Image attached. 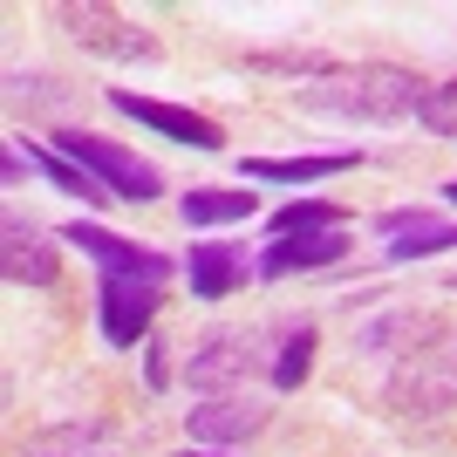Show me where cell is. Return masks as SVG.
I'll list each match as a JSON object with an SVG mask.
<instances>
[{"instance_id": "d6986e66", "label": "cell", "mask_w": 457, "mask_h": 457, "mask_svg": "<svg viewBox=\"0 0 457 457\" xmlns=\"http://www.w3.org/2000/svg\"><path fill=\"white\" fill-rule=\"evenodd\" d=\"M342 226V212L321 205V198H294V205L273 212V239H294V232H335Z\"/></svg>"}, {"instance_id": "3957f363", "label": "cell", "mask_w": 457, "mask_h": 457, "mask_svg": "<svg viewBox=\"0 0 457 457\" xmlns=\"http://www.w3.org/2000/svg\"><path fill=\"white\" fill-rule=\"evenodd\" d=\"M55 151L69 157V164H82V171L110 191V198H123V205H151L157 191H164V178H157L144 157L110 144V137H96V130H55Z\"/></svg>"}, {"instance_id": "277c9868", "label": "cell", "mask_w": 457, "mask_h": 457, "mask_svg": "<svg viewBox=\"0 0 457 457\" xmlns=\"http://www.w3.org/2000/svg\"><path fill=\"white\" fill-rule=\"evenodd\" d=\"M55 21L89 48V55H110V62H157L164 55L151 28H137L123 7H103V0H62Z\"/></svg>"}, {"instance_id": "8fae6325", "label": "cell", "mask_w": 457, "mask_h": 457, "mask_svg": "<svg viewBox=\"0 0 457 457\" xmlns=\"http://www.w3.org/2000/svg\"><path fill=\"white\" fill-rule=\"evenodd\" d=\"M437 314H423V307H389V314H376V321L355 328V342L369 348V355H389V362H403V355H417L430 335H437Z\"/></svg>"}, {"instance_id": "5bb4252c", "label": "cell", "mask_w": 457, "mask_h": 457, "mask_svg": "<svg viewBox=\"0 0 457 457\" xmlns=\"http://www.w3.org/2000/svg\"><path fill=\"white\" fill-rule=\"evenodd\" d=\"M355 171V151H321V157H246V178L260 185H321V178Z\"/></svg>"}, {"instance_id": "30bf717a", "label": "cell", "mask_w": 457, "mask_h": 457, "mask_svg": "<svg viewBox=\"0 0 457 457\" xmlns=\"http://www.w3.org/2000/svg\"><path fill=\"white\" fill-rule=\"evenodd\" d=\"M62 239H69V246H82L103 273H144V280H171V260H164V253H144V246H130V239H116V232L89 226V219H76Z\"/></svg>"}, {"instance_id": "44dd1931", "label": "cell", "mask_w": 457, "mask_h": 457, "mask_svg": "<svg viewBox=\"0 0 457 457\" xmlns=\"http://www.w3.org/2000/svg\"><path fill=\"white\" fill-rule=\"evenodd\" d=\"M444 198H451V205H457V178H451V185H444Z\"/></svg>"}, {"instance_id": "2e32d148", "label": "cell", "mask_w": 457, "mask_h": 457, "mask_svg": "<svg viewBox=\"0 0 457 457\" xmlns=\"http://www.w3.org/2000/svg\"><path fill=\"white\" fill-rule=\"evenodd\" d=\"M185 226H232V219H253L260 212V198L253 191H226V185H198V191H185Z\"/></svg>"}, {"instance_id": "ffe728a7", "label": "cell", "mask_w": 457, "mask_h": 457, "mask_svg": "<svg viewBox=\"0 0 457 457\" xmlns=\"http://www.w3.org/2000/svg\"><path fill=\"white\" fill-rule=\"evenodd\" d=\"M417 123H423L430 137H451V144H457V76H451V82H437V89L423 96Z\"/></svg>"}, {"instance_id": "4fadbf2b", "label": "cell", "mask_w": 457, "mask_h": 457, "mask_svg": "<svg viewBox=\"0 0 457 457\" xmlns=\"http://www.w3.org/2000/svg\"><path fill=\"white\" fill-rule=\"evenodd\" d=\"M382 239H389V260H430V253L457 246V226L437 212H382Z\"/></svg>"}, {"instance_id": "5b68a950", "label": "cell", "mask_w": 457, "mask_h": 457, "mask_svg": "<svg viewBox=\"0 0 457 457\" xmlns=\"http://www.w3.org/2000/svg\"><path fill=\"white\" fill-rule=\"evenodd\" d=\"M260 348H267L260 328H226V335L198 342V355H185V382L198 396H232V389H246V376L260 369Z\"/></svg>"}, {"instance_id": "9a60e30c", "label": "cell", "mask_w": 457, "mask_h": 457, "mask_svg": "<svg viewBox=\"0 0 457 457\" xmlns=\"http://www.w3.org/2000/svg\"><path fill=\"white\" fill-rule=\"evenodd\" d=\"M185 273H191V294H198V301H226L232 287L246 280V253L239 246H191Z\"/></svg>"}, {"instance_id": "7402d4cb", "label": "cell", "mask_w": 457, "mask_h": 457, "mask_svg": "<svg viewBox=\"0 0 457 457\" xmlns=\"http://www.w3.org/2000/svg\"><path fill=\"white\" fill-rule=\"evenodd\" d=\"M185 457H226V451H185Z\"/></svg>"}, {"instance_id": "8992f818", "label": "cell", "mask_w": 457, "mask_h": 457, "mask_svg": "<svg viewBox=\"0 0 457 457\" xmlns=\"http://www.w3.org/2000/svg\"><path fill=\"white\" fill-rule=\"evenodd\" d=\"M157 294L164 280H144V273H103L96 280V321H103V342L110 348H137V335L151 328Z\"/></svg>"}, {"instance_id": "7c38bea8", "label": "cell", "mask_w": 457, "mask_h": 457, "mask_svg": "<svg viewBox=\"0 0 457 457\" xmlns=\"http://www.w3.org/2000/svg\"><path fill=\"white\" fill-rule=\"evenodd\" d=\"M342 253H348V226H335V232H294V239H273V246L260 253V273H267V280H287V273L335 267Z\"/></svg>"}, {"instance_id": "e0dca14e", "label": "cell", "mask_w": 457, "mask_h": 457, "mask_svg": "<svg viewBox=\"0 0 457 457\" xmlns=\"http://www.w3.org/2000/svg\"><path fill=\"white\" fill-rule=\"evenodd\" d=\"M314 321H294V328H280V355H273V389H301L307 382V369H314Z\"/></svg>"}, {"instance_id": "7a4b0ae2", "label": "cell", "mask_w": 457, "mask_h": 457, "mask_svg": "<svg viewBox=\"0 0 457 457\" xmlns=\"http://www.w3.org/2000/svg\"><path fill=\"white\" fill-rule=\"evenodd\" d=\"M382 403L396 417H437V410H457V321H444L417 355H403L382 382Z\"/></svg>"}, {"instance_id": "6da1fadb", "label": "cell", "mask_w": 457, "mask_h": 457, "mask_svg": "<svg viewBox=\"0 0 457 457\" xmlns=\"http://www.w3.org/2000/svg\"><path fill=\"white\" fill-rule=\"evenodd\" d=\"M423 76L396 69V62H362V69H328L301 89L307 110H335V116H362V123H396V116L423 110Z\"/></svg>"}, {"instance_id": "9c48e42d", "label": "cell", "mask_w": 457, "mask_h": 457, "mask_svg": "<svg viewBox=\"0 0 457 457\" xmlns=\"http://www.w3.org/2000/svg\"><path fill=\"white\" fill-rule=\"evenodd\" d=\"M0 239H7V246H0V273L14 287H48L62 273V246L35 226V219H7Z\"/></svg>"}, {"instance_id": "52a82bcc", "label": "cell", "mask_w": 457, "mask_h": 457, "mask_svg": "<svg viewBox=\"0 0 457 457\" xmlns=\"http://www.w3.org/2000/svg\"><path fill=\"white\" fill-rule=\"evenodd\" d=\"M185 417H191V444H198V451H226V444H246V437L267 430L273 403L253 396V389H232V396H205L198 410H185Z\"/></svg>"}, {"instance_id": "ac0fdd59", "label": "cell", "mask_w": 457, "mask_h": 457, "mask_svg": "<svg viewBox=\"0 0 457 457\" xmlns=\"http://www.w3.org/2000/svg\"><path fill=\"white\" fill-rule=\"evenodd\" d=\"M21 457H103V430H96V423H62V430L28 437Z\"/></svg>"}, {"instance_id": "ba28073f", "label": "cell", "mask_w": 457, "mask_h": 457, "mask_svg": "<svg viewBox=\"0 0 457 457\" xmlns=\"http://www.w3.org/2000/svg\"><path fill=\"white\" fill-rule=\"evenodd\" d=\"M110 103H116L123 116H137L144 130L178 137V144H191V151H226V130H219L212 116L185 110V103H157V96H137V89H110Z\"/></svg>"}]
</instances>
